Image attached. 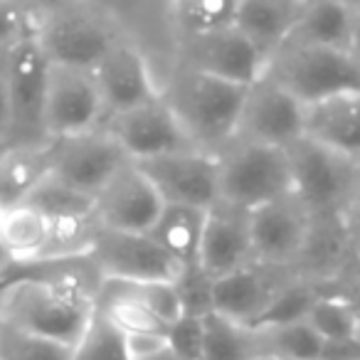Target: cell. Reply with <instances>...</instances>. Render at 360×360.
I'll return each instance as SVG.
<instances>
[{"instance_id":"obj_1","label":"cell","mask_w":360,"mask_h":360,"mask_svg":"<svg viewBox=\"0 0 360 360\" xmlns=\"http://www.w3.org/2000/svg\"><path fill=\"white\" fill-rule=\"evenodd\" d=\"M247 91L250 86L232 84L180 65L160 89V99L168 104L195 148L220 153L237 139Z\"/></svg>"},{"instance_id":"obj_2","label":"cell","mask_w":360,"mask_h":360,"mask_svg":"<svg viewBox=\"0 0 360 360\" xmlns=\"http://www.w3.org/2000/svg\"><path fill=\"white\" fill-rule=\"evenodd\" d=\"M264 77L301 104H316L338 94H360L358 52L284 42L266 60Z\"/></svg>"},{"instance_id":"obj_3","label":"cell","mask_w":360,"mask_h":360,"mask_svg":"<svg viewBox=\"0 0 360 360\" xmlns=\"http://www.w3.org/2000/svg\"><path fill=\"white\" fill-rule=\"evenodd\" d=\"M291 193L316 220H338L353 202L358 183V158L330 150L304 139L286 146Z\"/></svg>"},{"instance_id":"obj_4","label":"cell","mask_w":360,"mask_h":360,"mask_svg":"<svg viewBox=\"0 0 360 360\" xmlns=\"http://www.w3.org/2000/svg\"><path fill=\"white\" fill-rule=\"evenodd\" d=\"M220 186L217 202L252 212L255 207L291 193L289 160L284 148L235 139L217 153Z\"/></svg>"},{"instance_id":"obj_5","label":"cell","mask_w":360,"mask_h":360,"mask_svg":"<svg viewBox=\"0 0 360 360\" xmlns=\"http://www.w3.org/2000/svg\"><path fill=\"white\" fill-rule=\"evenodd\" d=\"M3 70L8 86V111H11V136L8 143L22 148L47 146L45 134V91L50 60L35 35H25L3 50Z\"/></svg>"},{"instance_id":"obj_6","label":"cell","mask_w":360,"mask_h":360,"mask_svg":"<svg viewBox=\"0 0 360 360\" xmlns=\"http://www.w3.org/2000/svg\"><path fill=\"white\" fill-rule=\"evenodd\" d=\"M35 40L50 65L91 72L121 37L101 13L82 3H62L37 20Z\"/></svg>"},{"instance_id":"obj_7","label":"cell","mask_w":360,"mask_h":360,"mask_svg":"<svg viewBox=\"0 0 360 360\" xmlns=\"http://www.w3.org/2000/svg\"><path fill=\"white\" fill-rule=\"evenodd\" d=\"M50 175L94 200L109 180L129 165V155L104 124L70 139L50 141Z\"/></svg>"},{"instance_id":"obj_8","label":"cell","mask_w":360,"mask_h":360,"mask_svg":"<svg viewBox=\"0 0 360 360\" xmlns=\"http://www.w3.org/2000/svg\"><path fill=\"white\" fill-rule=\"evenodd\" d=\"M247 222H250L252 259L257 264L281 266V269L301 262L314 230V215L294 193L255 207L247 212Z\"/></svg>"},{"instance_id":"obj_9","label":"cell","mask_w":360,"mask_h":360,"mask_svg":"<svg viewBox=\"0 0 360 360\" xmlns=\"http://www.w3.org/2000/svg\"><path fill=\"white\" fill-rule=\"evenodd\" d=\"M99 279L175 281L180 266L155 245L148 232H119L96 227L86 252Z\"/></svg>"},{"instance_id":"obj_10","label":"cell","mask_w":360,"mask_h":360,"mask_svg":"<svg viewBox=\"0 0 360 360\" xmlns=\"http://www.w3.org/2000/svg\"><path fill=\"white\" fill-rule=\"evenodd\" d=\"M153 183L165 205H188L210 210L217 202L220 158L200 148L178 150L136 163Z\"/></svg>"},{"instance_id":"obj_11","label":"cell","mask_w":360,"mask_h":360,"mask_svg":"<svg viewBox=\"0 0 360 360\" xmlns=\"http://www.w3.org/2000/svg\"><path fill=\"white\" fill-rule=\"evenodd\" d=\"M106 121L104 101L94 72L50 65L45 91L47 141L70 139L96 129Z\"/></svg>"},{"instance_id":"obj_12","label":"cell","mask_w":360,"mask_h":360,"mask_svg":"<svg viewBox=\"0 0 360 360\" xmlns=\"http://www.w3.org/2000/svg\"><path fill=\"white\" fill-rule=\"evenodd\" d=\"M180 65L232 84L252 86L264 77L266 57L235 25H227L220 30L186 35Z\"/></svg>"},{"instance_id":"obj_13","label":"cell","mask_w":360,"mask_h":360,"mask_svg":"<svg viewBox=\"0 0 360 360\" xmlns=\"http://www.w3.org/2000/svg\"><path fill=\"white\" fill-rule=\"evenodd\" d=\"M104 126L119 141L131 163L195 148L180 126V121L175 119V114L160 96L141 106H134L129 111L109 116Z\"/></svg>"},{"instance_id":"obj_14","label":"cell","mask_w":360,"mask_h":360,"mask_svg":"<svg viewBox=\"0 0 360 360\" xmlns=\"http://www.w3.org/2000/svg\"><path fill=\"white\" fill-rule=\"evenodd\" d=\"M304 134V104L286 89L262 77L250 86L242 106L237 139L286 148Z\"/></svg>"},{"instance_id":"obj_15","label":"cell","mask_w":360,"mask_h":360,"mask_svg":"<svg viewBox=\"0 0 360 360\" xmlns=\"http://www.w3.org/2000/svg\"><path fill=\"white\" fill-rule=\"evenodd\" d=\"M165 202L136 163H129L94 198V220L99 227L119 232H148Z\"/></svg>"},{"instance_id":"obj_16","label":"cell","mask_w":360,"mask_h":360,"mask_svg":"<svg viewBox=\"0 0 360 360\" xmlns=\"http://www.w3.org/2000/svg\"><path fill=\"white\" fill-rule=\"evenodd\" d=\"M91 72L104 101L106 119L160 96V86L153 82L146 57L124 37L101 57Z\"/></svg>"},{"instance_id":"obj_17","label":"cell","mask_w":360,"mask_h":360,"mask_svg":"<svg viewBox=\"0 0 360 360\" xmlns=\"http://www.w3.org/2000/svg\"><path fill=\"white\" fill-rule=\"evenodd\" d=\"M281 266H266L250 262L247 266L212 279L210 309L235 323L250 326L266 309L274 294L289 279H276L274 271Z\"/></svg>"},{"instance_id":"obj_18","label":"cell","mask_w":360,"mask_h":360,"mask_svg":"<svg viewBox=\"0 0 360 360\" xmlns=\"http://www.w3.org/2000/svg\"><path fill=\"white\" fill-rule=\"evenodd\" d=\"M250 262L255 259H252L247 212L215 202L207 210L205 225H202L198 266L207 276L217 279V276L230 274L240 266H247Z\"/></svg>"},{"instance_id":"obj_19","label":"cell","mask_w":360,"mask_h":360,"mask_svg":"<svg viewBox=\"0 0 360 360\" xmlns=\"http://www.w3.org/2000/svg\"><path fill=\"white\" fill-rule=\"evenodd\" d=\"M304 139L330 150L360 155V94H338L304 106Z\"/></svg>"},{"instance_id":"obj_20","label":"cell","mask_w":360,"mask_h":360,"mask_svg":"<svg viewBox=\"0 0 360 360\" xmlns=\"http://www.w3.org/2000/svg\"><path fill=\"white\" fill-rule=\"evenodd\" d=\"M355 35H358L355 8L345 6L340 0H309L301 6L299 20L286 42L358 52Z\"/></svg>"},{"instance_id":"obj_21","label":"cell","mask_w":360,"mask_h":360,"mask_svg":"<svg viewBox=\"0 0 360 360\" xmlns=\"http://www.w3.org/2000/svg\"><path fill=\"white\" fill-rule=\"evenodd\" d=\"M299 0H240L232 25L269 60L299 20Z\"/></svg>"},{"instance_id":"obj_22","label":"cell","mask_w":360,"mask_h":360,"mask_svg":"<svg viewBox=\"0 0 360 360\" xmlns=\"http://www.w3.org/2000/svg\"><path fill=\"white\" fill-rule=\"evenodd\" d=\"M205 215H207V210H200V207L163 205V210L155 217L148 235L153 237L155 245H158L180 269H191V266H198Z\"/></svg>"},{"instance_id":"obj_23","label":"cell","mask_w":360,"mask_h":360,"mask_svg":"<svg viewBox=\"0 0 360 360\" xmlns=\"http://www.w3.org/2000/svg\"><path fill=\"white\" fill-rule=\"evenodd\" d=\"M50 242V217L30 202L6 207L0 215V247L8 252L11 262L42 259Z\"/></svg>"},{"instance_id":"obj_24","label":"cell","mask_w":360,"mask_h":360,"mask_svg":"<svg viewBox=\"0 0 360 360\" xmlns=\"http://www.w3.org/2000/svg\"><path fill=\"white\" fill-rule=\"evenodd\" d=\"M47 146H40V148L8 146L0 153V205L13 207L25 202L30 193L50 175Z\"/></svg>"},{"instance_id":"obj_25","label":"cell","mask_w":360,"mask_h":360,"mask_svg":"<svg viewBox=\"0 0 360 360\" xmlns=\"http://www.w3.org/2000/svg\"><path fill=\"white\" fill-rule=\"evenodd\" d=\"M262 350L259 335L220 314L202 316V360H247Z\"/></svg>"},{"instance_id":"obj_26","label":"cell","mask_w":360,"mask_h":360,"mask_svg":"<svg viewBox=\"0 0 360 360\" xmlns=\"http://www.w3.org/2000/svg\"><path fill=\"white\" fill-rule=\"evenodd\" d=\"M309 326L326 345L358 343V314L355 306L340 294H319L306 314Z\"/></svg>"},{"instance_id":"obj_27","label":"cell","mask_w":360,"mask_h":360,"mask_svg":"<svg viewBox=\"0 0 360 360\" xmlns=\"http://www.w3.org/2000/svg\"><path fill=\"white\" fill-rule=\"evenodd\" d=\"M319 296V289L309 281L301 279H289L279 291L274 294V299L266 304V309L252 321L247 328L259 333V330L279 328L286 323H296V321H304L309 314L311 304Z\"/></svg>"},{"instance_id":"obj_28","label":"cell","mask_w":360,"mask_h":360,"mask_svg":"<svg viewBox=\"0 0 360 360\" xmlns=\"http://www.w3.org/2000/svg\"><path fill=\"white\" fill-rule=\"evenodd\" d=\"M259 343H266L264 353L276 355L279 360H323L326 343L309 326V321H296L279 328L259 330Z\"/></svg>"},{"instance_id":"obj_29","label":"cell","mask_w":360,"mask_h":360,"mask_svg":"<svg viewBox=\"0 0 360 360\" xmlns=\"http://www.w3.org/2000/svg\"><path fill=\"white\" fill-rule=\"evenodd\" d=\"M72 360H129L126 335L94 309L84 333L72 348Z\"/></svg>"},{"instance_id":"obj_30","label":"cell","mask_w":360,"mask_h":360,"mask_svg":"<svg viewBox=\"0 0 360 360\" xmlns=\"http://www.w3.org/2000/svg\"><path fill=\"white\" fill-rule=\"evenodd\" d=\"M0 360H72V348L0 321Z\"/></svg>"},{"instance_id":"obj_31","label":"cell","mask_w":360,"mask_h":360,"mask_svg":"<svg viewBox=\"0 0 360 360\" xmlns=\"http://www.w3.org/2000/svg\"><path fill=\"white\" fill-rule=\"evenodd\" d=\"M240 0H175L183 35L220 30L232 25Z\"/></svg>"},{"instance_id":"obj_32","label":"cell","mask_w":360,"mask_h":360,"mask_svg":"<svg viewBox=\"0 0 360 360\" xmlns=\"http://www.w3.org/2000/svg\"><path fill=\"white\" fill-rule=\"evenodd\" d=\"M25 202L35 205L50 220H55V217H70V215H91L94 212V200L91 198L62 186L60 180H55L52 175H47L42 180Z\"/></svg>"},{"instance_id":"obj_33","label":"cell","mask_w":360,"mask_h":360,"mask_svg":"<svg viewBox=\"0 0 360 360\" xmlns=\"http://www.w3.org/2000/svg\"><path fill=\"white\" fill-rule=\"evenodd\" d=\"M134 296L160 321V323L170 326L183 316L180 309L178 291H175L173 281H126Z\"/></svg>"},{"instance_id":"obj_34","label":"cell","mask_w":360,"mask_h":360,"mask_svg":"<svg viewBox=\"0 0 360 360\" xmlns=\"http://www.w3.org/2000/svg\"><path fill=\"white\" fill-rule=\"evenodd\" d=\"M165 350L175 360H202V316L183 314L165 328Z\"/></svg>"},{"instance_id":"obj_35","label":"cell","mask_w":360,"mask_h":360,"mask_svg":"<svg viewBox=\"0 0 360 360\" xmlns=\"http://www.w3.org/2000/svg\"><path fill=\"white\" fill-rule=\"evenodd\" d=\"M175 291H178L180 309L188 316H205L210 314V289H212V276H207L200 266H191V269H180L178 279L173 281Z\"/></svg>"},{"instance_id":"obj_36","label":"cell","mask_w":360,"mask_h":360,"mask_svg":"<svg viewBox=\"0 0 360 360\" xmlns=\"http://www.w3.org/2000/svg\"><path fill=\"white\" fill-rule=\"evenodd\" d=\"M37 20L20 0H0V52L25 35H35Z\"/></svg>"},{"instance_id":"obj_37","label":"cell","mask_w":360,"mask_h":360,"mask_svg":"<svg viewBox=\"0 0 360 360\" xmlns=\"http://www.w3.org/2000/svg\"><path fill=\"white\" fill-rule=\"evenodd\" d=\"M165 350V333H134L126 335L129 360H153Z\"/></svg>"},{"instance_id":"obj_38","label":"cell","mask_w":360,"mask_h":360,"mask_svg":"<svg viewBox=\"0 0 360 360\" xmlns=\"http://www.w3.org/2000/svg\"><path fill=\"white\" fill-rule=\"evenodd\" d=\"M8 136H11V111H8L6 70H3V52H0V143H8Z\"/></svg>"},{"instance_id":"obj_39","label":"cell","mask_w":360,"mask_h":360,"mask_svg":"<svg viewBox=\"0 0 360 360\" xmlns=\"http://www.w3.org/2000/svg\"><path fill=\"white\" fill-rule=\"evenodd\" d=\"M11 264H13V262H11V257H8V252L0 247V279H3V274H6Z\"/></svg>"},{"instance_id":"obj_40","label":"cell","mask_w":360,"mask_h":360,"mask_svg":"<svg viewBox=\"0 0 360 360\" xmlns=\"http://www.w3.org/2000/svg\"><path fill=\"white\" fill-rule=\"evenodd\" d=\"M247 360H279L276 355H271V353H264V350H259V353H255L252 358H247Z\"/></svg>"},{"instance_id":"obj_41","label":"cell","mask_w":360,"mask_h":360,"mask_svg":"<svg viewBox=\"0 0 360 360\" xmlns=\"http://www.w3.org/2000/svg\"><path fill=\"white\" fill-rule=\"evenodd\" d=\"M153 360H175V358H173V355L168 353V350H163V353H158V355H155Z\"/></svg>"},{"instance_id":"obj_42","label":"cell","mask_w":360,"mask_h":360,"mask_svg":"<svg viewBox=\"0 0 360 360\" xmlns=\"http://www.w3.org/2000/svg\"><path fill=\"white\" fill-rule=\"evenodd\" d=\"M340 3H345V6H350V8H355V11L360 8V0H340Z\"/></svg>"},{"instance_id":"obj_43","label":"cell","mask_w":360,"mask_h":360,"mask_svg":"<svg viewBox=\"0 0 360 360\" xmlns=\"http://www.w3.org/2000/svg\"><path fill=\"white\" fill-rule=\"evenodd\" d=\"M6 148H8V143H0V153H3Z\"/></svg>"},{"instance_id":"obj_44","label":"cell","mask_w":360,"mask_h":360,"mask_svg":"<svg viewBox=\"0 0 360 360\" xmlns=\"http://www.w3.org/2000/svg\"><path fill=\"white\" fill-rule=\"evenodd\" d=\"M3 210H6V207H3V205H0V215H3Z\"/></svg>"},{"instance_id":"obj_45","label":"cell","mask_w":360,"mask_h":360,"mask_svg":"<svg viewBox=\"0 0 360 360\" xmlns=\"http://www.w3.org/2000/svg\"><path fill=\"white\" fill-rule=\"evenodd\" d=\"M299 3H301V6H304V3H309V0H299Z\"/></svg>"}]
</instances>
